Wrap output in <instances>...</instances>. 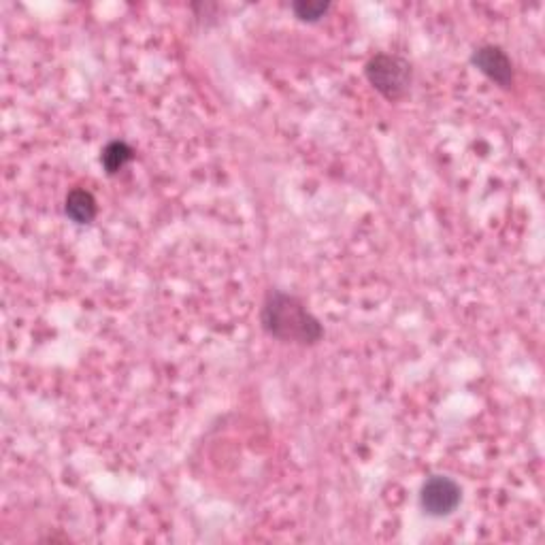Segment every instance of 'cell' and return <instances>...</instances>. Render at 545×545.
I'll use <instances>...</instances> for the list:
<instances>
[{
	"label": "cell",
	"mask_w": 545,
	"mask_h": 545,
	"mask_svg": "<svg viewBox=\"0 0 545 545\" xmlns=\"http://www.w3.org/2000/svg\"><path fill=\"white\" fill-rule=\"evenodd\" d=\"M260 322L264 333L284 343L316 345L324 337L320 320L296 296L271 290L262 303Z\"/></svg>",
	"instance_id": "cell-1"
},
{
	"label": "cell",
	"mask_w": 545,
	"mask_h": 545,
	"mask_svg": "<svg viewBox=\"0 0 545 545\" xmlns=\"http://www.w3.org/2000/svg\"><path fill=\"white\" fill-rule=\"evenodd\" d=\"M365 75L369 84L390 103L403 101L414 81L409 60L394 54H375L365 66Z\"/></svg>",
	"instance_id": "cell-2"
},
{
	"label": "cell",
	"mask_w": 545,
	"mask_h": 545,
	"mask_svg": "<svg viewBox=\"0 0 545 545\" xmlns=\"http://www.w3.org/2000/svg\"><path fill=\"white\" fill-rule=\"evenodd\" d=\"M462 501L460 486L448 475L428 477L420 492V505L424 514L433 518H445L454 514Z\"/></svg>",
	"instance_id": "cell-3"
},
{
	"label": "cell",
	"mask_w": 545,
	"mask_h": 545,
	"mask_svg": "<svg viewBox=\"0 0 545 545\" xmlns=\"http://www.w3.org/2000/svg\"><path fill=\"white\" fill-rule=\"evenodd\" d=\"M471 62L477 71L484 73L497 86L509 88L514 84V64H511V58L499 45L477 47L471 56Z\"/></svg>",
	"instance_id": "cell-4"
},
{
	"label": "cell",
	"mask_w": 545,
	"mask_h": 545,
	"mask_svg": "<svg viewBox=\"0 0 545 545\" xmlns=\"http://www.w3.org/2000/svg\"><path fill=\"white\" fill-rule=\"evenodd\" d=\"M64 211L66 216H69L73 222L77 224H90L96 218V198L90 190L84 188H75L69 194H66L64 201Z\"/></svg>",
	"instance_id": "cell-5"
},
{
	"label": "cell",
	"mask_w": 545,
	"mask_h": 545,
	"mask_svg": "<svg viewBox=\"0 0 545 545\" xmlns=\"http://www.w3.org/2000/svg\"><path fill=\"white\" fill-rule=\"evenodd\" d=\"M132 156H135V152L126 141H109L101 152V164L107 175H115L126 167Z\"/></svg>",
	"instance_id": "cell-6"
},
{
	"label": "cell",
	"mask_w": 545,
	"mask_h": 545,
	"mask_svg": "<svg viewBox=\"0 0 545 545\" xmlns=\"http://www.w3.org/2000/svg\"><path fill=\"white\" fill-rule=\"evenodd\" d=\"M328 9L330 3H326V0H296V3H292V11L296 18L309 24L320 22L328 13Z\"/></svg>",
	"instance_id": "cell-7"
}]
</instances>
